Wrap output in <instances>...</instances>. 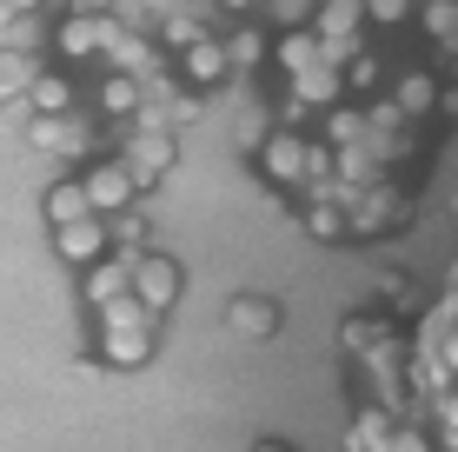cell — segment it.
Wrapping results in <instances>:
<instances>
[{"mask_svg":"<svg viewBox=\"0 0 458 452\" xmlns=\"http://www.w3.org/2000/svg\"><path fill=\"white\" fill-rule=\"evenodd\" d=\"M93 353H100L106 366H147L153 360V313L126 293V300L100 306V320H93Z\"/></svg>","mask_w":458,"mask_h":452,"instance_id":"cell-1","label":"cell"},{"mask_svg":"<svg viewBox=\"0 0 458 452\" xmlns=\"http://www.w3.org/2000/svg\"><path fill=\"white\" fill-rule=\"evenodd\" d=\"M126 166H133L140 186H160L173 174V160H180V140H173V127H153V120H126Z\"/></svg>","mask_w":458,"mask_h":452,"instance_id":"cell-2","label":"cell"},{"mask_svg":"<svg viewBox=\"0 0 458 452\" xmlns=\"http://www.w3.org/2000/svg\"><path fill=\"white\" fill-rule=\"evenodd\" d=\"M259 180L279 186V193H286V186H312V140L299 127H279L259 147Z\"/></svg>","mask_w":458,"mask_h":452,"instance_id":"cell-3","label":"cell"},{"mask_svg":"<svg viewBox=\"0 0 458 452\" xmlns=\"http://www.w3.org/2000/svg\"><path fill=\"white\" fill-rule=\"evenodd\" d=\"M180 293H186L180 260H166V253H133V300L147 306L153 320L173 313V306H180Z\"/></svg>","mask_w":458,"mask_h":452,"instance_id":"cell-4","label":"cell"},{"mask_svg":"<svg viewBox=\"0 0 458 452\" xmlns=\"http://www.w3.org/2000/svg\"><path fill=\"white\" fill-rule=\"evenodd\" d=\"M81 180H87V200H93L100 220H114V213H126L140 200V180H133V166H126L120 153H114V160H93Z\"/></svg>","mask_w":458,"mask_h":452,"instance_id":"cell-5","label":"cell"},{"mask_svg":"<svg viewBox=\"0 0 458 452\" xmlns=\"http://www.w3.org/2000/svg\"><path fill=\"white\" fill-rule=\"evenodd\" d=\"M180 81L186 87H199V93H219L233 81V60H226V40L207 34V40H193V47H180Z\"/></svg>","mask_w":458,"mask_h":452,"instance_id":"cell-6","label":"cell"},{"mask_svg":"<svg viewBox=\"0 0 458 452\" xmlns=\"http://www.w3.org/2000/svg\"><path fill=\"white\" fill-rule=\"evenodd\" d=\"M133 293V253H106V260H93V267L81 273V300L100 313V306H114Z\"/></svg>","mask_w":458,"mask_h":452,"instance_id":"cell-7","label":"cell"},{"mask_svg":"<svg viewBox=\"0 0 458 452\" xmlns=\"http://www.w3.org/2000/svg\"><path fill=\"white\" fill-rule=\"evenodd\" d=\"M54 253H60V260H73V267L87 273L93 260L114 253V226H106L100 213H93V220H73V226H60V233H54Z\"/></svg>","mask_w":458,"mask_h":452,"instance_id":"cell-8","label":"cell"},{"mask_svg":"<svg viewBox=\"0 0 458 452\" xmlns=\"http://www.w3.org/2000/svg\"><path fill=\"white\" fill-rule=\"evenodd\" d=\"M93 100H100L106 120H140V114H147V81H140V73H114V67H106L100 87H93Z\"/></svg>","mask_w":458,"mask_h":452,"instance_id":"cell-9","label":"cell"},{"mask_svg":"<svg viewBox=\"0 0 458 452\" xmlns=\"http://www.w3.org/2000/svg\"><path fill=\"white\" fill-rule=\"evenodd\" d=\"M219 40H226L233 73H246V67H266V60H273V40L279 34H266L259 21H226V27H219Z\"/></svg>","mask_w":458,"mask_h":452,"instance_id":"cell-10","label":"cell"},{"mask_svg":"<svg viewBox=\"0 0 458 452\" xmlns=\"http://www.w3.org/2000/svg\"><path fill=\"white\" fill-rule=\"evenodd\" d=\"M226 326H233V339H273L279 333V300H266V293H240V300L226 306Z\"/></svg>","mask_w":458,"mask_h":452,"instance_id":"cell-11","label":"cell"},{"mask_svg":"<svg viewBox=\"0 0 458 452\" xmlns=\"http://www.w3.org/2000/svg\"><path fill=\"white\" fill-rule=\"evenodd\" d=\"M27 147H40V153H81L87 147V120L81 114H67V120L34 114V120H27Z\"/></svg>","mask_w":458,"mask_h":452,"instance_id":"cell-12","label":"cell"},{"mask_svg":"<svg viewBox=\"0 0 458 452\" xmlns=\"http://www.w3.org/2000/svg\"><path fill=\"white\" fill-rule=\"evenodd\" d=\"M40 213H47V226H73V220H93V200H87V180L73 174V180H54L47 186V200H40Z\"/></svg>","mask_w":458,"mask_h":452,"instance_id":"cell-13","label":"cell"},{"mask_svg":"<svg viewBox=\"0 0 458 452\" xmlns=\"http://www.w3.org/2000/svg\"><path fill=\"white\" fill-rule=\"evenodd\" d=\"M27 107H34V114L67 120L73 107H81V93H73V73H67V67H40V73H34V93H27Z\"/></svg>","mask_w":458,"mask_h":452,"instance_id":"cell-14","label":"cell"},{"mask_svg":"<svg viewBox=\"0 0 458 452\" xmlns=\"http://www.w3.org/2000/svg\"><path fill=\"white\" fill-rule=\"evenodd\" d=\"M392 100H399V114H405V120H425V114H438L445 87H438V73H432V67H412V73H399Z\"/></svg>","mask_w":458,"mask_h":452,"instance_id":"cell-15","label":"cell"},{"mask_svg":"<svg viewBox=\"0 0 458 452\" xmlns=\"http://www.w3.org/2000/svg\"><path fill=\"white\" fill-rule=\"evenodd\" d=\"M339 339H345V353H359V360H378V353H392V346H399V339H392V326L378 320L372 306L345 320V326H339Z\"/></svg>","mask_w":458,"mask_h":452,"instance_id":"cell-16","label":"cell"},{"mask_svg":"<svg viewBox=\"0 0 458 452\" xmlns=\"http://www.w3.org/2000/svg\"><path fill=\"white\" fill-rule=\"evenodd\" d=\"M306 233L312 240H345V233H352V207H339L333 193H312V207H306Z\"/></svg>","mask_w":458,"mask_h":452,"instance_id":"cell-17","label":"cell"},{"mask_svg":"<svg viewBox=\"0 0 458 452\" xmlns=\"http://www.w3.org/2000/svg\"><path fill=\"white\" fill-rule=\"evenodd\" d=\"M34 73H40L34 54H0V107L27 100V93H34Z\"/></svg>","mask_w":458,"mask_h":452,"instance_id":"cell-18","label":"cell"},{"mask_svg":"<svg viewBox=\"0 0 458 452\" xmlns=\"http://www.w3.org/2000/svg\"><path fill=\"white\" fill-rule=\"evenodd\" d=\"M419 21L438 47H458V0H419Z\"/></svg>","mask_w":458,"mask_h":452,"instance_id":"cell-19","label":"cell"},{"mask_svg":"<svg viewBox=\"0 0 458 452\" xmlns=\"http://www.w3.org/2000/svg\"><path fill=\"white\" fill-rule=\"evenodd\" d=\"M106 226H114V253H147V226H140V213H133V207L114 213Z\"/></svg>","mask_w":458,"mask_h":452,"instance_id":"cell-20","label":"cell"},{"mask_svg":"<svg viewBox=\"0 0 458 452\" xmlns=\"http://www.w3.org/2000/svg\"><path fill=\"white\" fill-rule=\"evenodd\" d=\"M273 133H279V127H273V120L259 114V107H246V114L233 120V140H240V147H252V153H259V147H266Z\"/></svg>","mask_w":458,"mask_h":452,"instance_id":"cell-21","label":"cell"},{"mask_svg":"<svg viewBox=\"0 0 458 452\" xmlns=\"http://www.w3.org/2000/svg\"><path fill=\"white\" fill-rule=\"evenodd\" d=\"M345 87H352V93H378V87H386V67H378L372 54H352V60H345Z\"/></svg>","mask_w":458,"mask_h":452,"instance_id":"cell-22","label":"cell"},{"mask_svg":"<svg viewBox=\"0 0 458 452\" xmlns=\"http://www.w3.org/2000/svg\"><path fill=\"white\" fill-rule=\"evenodd\" d=\"M419 13V0H366V21L372 27H405Z\"/></svg>","mask_w":458,"mask_h":452,"instance_id":"cell-23","label":"cell"},{"mask_svg":"<svg viewBox=\"0 0 458 452\" xmlns=\"http://www.w3.org/2000/svg\"><path fill=\"white\" fill-rule=\"evenodd\" d=\"M213 7H219V13H226V21H252V13H259V7H266V0H213Z\"/></svg>","mask_w":458,"mask_h":452,"instance_id":"cell-24","label":"cell"},{"mask_svg":"<svg viewBox=\"0 0 458 452\" xmlns=\"http://www.w3.org/2000/svg\"><path fill=\"white\" fill-rule=\"evenodd\" d=\"M438 419H445V439H458V393L438 399Z\"/></svg>","mask_w":458,"mask_h":452,"instance_id":"cell-25","label":"cell"},{"mask_svg":"<svg viewBox=\"0 0 458 452\" xmlns=\"http://www.w3.org/2000/svg\"><path fill=\"white\" fill-rule=\"evenodd\" d=\"M126 0H73V13H120Z\"/></svg>","mask_w":458,"mask_h":452,"instance_id":"cell-26","label":"cell"},{"mask_svg":"<svg viewBox=\"0 0 458 452\" xmlns=\"http://www.w3.org/2000/svg\"><path fill=\"white\" fill-rule=\"evenodd\" d=\"M438 114H445V120H458V87H445V100H438Z\"/></svg>","mask_w":458,"mask_h":452,"instance_id":"cell-27","label":"cell"},{"mask_svg":"<svg viewBox=\"0 0 458 452\" xmlns=\"http://www.w3.org/2000/svg\"><path fill=\"white\" fill-rule=\"evenodd\" d=\"M252 452H293L286 439H252Z\"/></svg>","mask_w":458,"mask_h":452,"instance_id":"cell-28","label":"cell"},{"mask_svg":"<svg viewBox=\"0 0 458 452\" xmlns=\"http://www.w3.org/2000/svg\"><path fill=\"white\" fill-rule=\"evenodd\" d=\"M40 7V0H13V13H34Z\"/></svg>","mask_w":458,"mask_h":452,"instance_id":"cell-29","label":"cell"},{"mask_svg":"<svg viewBox=\"0 0 458 452\" xmlns=\"http://www.w3.org/2000/svg\"><path fill=\"white\" fill-rule=\"evenodd\" d=\"M0 13H13V0H0Z\"/></svg>","mask_w":458,"mask_h":452,"instance_id":"cell-30","label":"cell"},{"mask_svg":"<svg viewBox=\"0 0 458 452\" xmlns=\"http://www.w3.org/2000/svg\"><path fill=\"white\" fill-rule=\"evenodd\" d=\"M452 220H458V193H452Z\"/></svg>","mask_w":458,"mask_h":452,"instance_id":"cell-31","label":"cell"}]
</instances>
